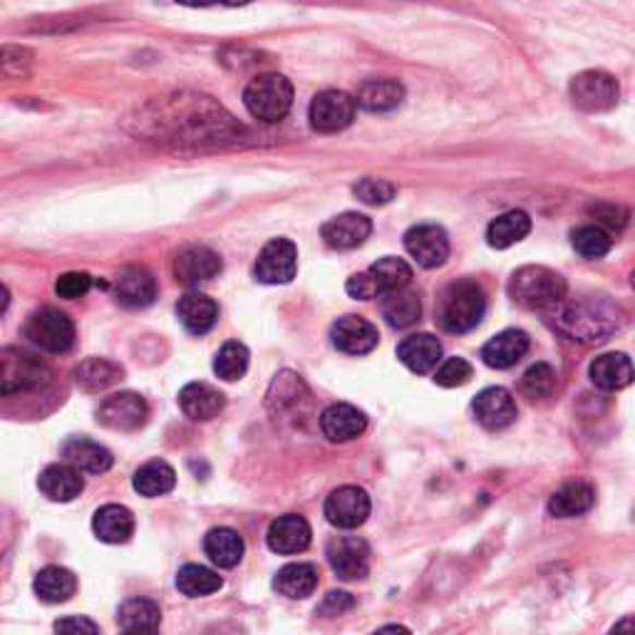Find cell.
I'll list each match as a JSON object with an SVG mask.
<instances>
[{
  "label": "cell",
  "mask_w": 635,
  "mask_h": 635,
  "mask_svg": "<svg viewBox=\"0 0 635 635\" xmlns=\"http://www.w3.org/2000/svg\"><path fill=\"white\" fill-rule=\"evenodd\" d=\"M487 313V296L477 280H455L442 290L438 323L444 333L462 335L475 331Z\"/></svg>",
  "instance_id": "cell-1"
},
{
  "label": "cell",
  "mask_w": 635,
  "mask_h": 635,
  "mask_svg": "<svg viewBox=\"0 0 635 635\" xmlns=\"http://www.w3.org/2000/svg\"><path fill=\"white\" fill-rule=\"evenodd\" d=\"M621 315L615 308L596 301H580L574 305H566L556 317V328L566 335L568 340L584 343V346H594V343H603L619 331Z\"/></svg>",
  "instance_id": "cell-2"
},
{
  "label": "cell",
  "mask_w": 635,
  "mask_h": 635,
  "mask_svg": "<svg viewBox=\"0 0 635 635\" xmlns=\"http://www.w3.org/2000/svg\"><path fill=\"white\" fill-rule=\"evenodd\" d=\"M566 290V278L547 266H524L510 278L512 301L531 311H549L561 305Z\"/></svg>",
  "instance_id": "cell-3"
},
{
  "label": "cell",
  "mask_w": 635,
  "mask_h": 635,
  "mask_svg": "<svg viewBox=\"0 0 635 635\" xmlns=\"http://www.w3.org/2000/svg\"><path fill=\"white\" fill-rule=\"evenodd\" d=\"M243 105L259 122L276 124L293 107V85L278 72H266V75L253 77L243 89Z\"/></svg>",
  "instance_id": "cell-4"
},
{
  "label": "cell",
  "mask_w": 635,
  "mask_h": 635,
  "mask_svg": "<svg viewBox=\"0 0 635 635\" xmlns=\"http://www.w3.org/2000/svg\"><path fill=\"white\" fill-rule=\"evenodd\" d=\"M50 383V368L33 352L21 348H5L0 358V393L11 397L15 393L40 390Z\"/></svg>",
  "instance_id": "cell-5"
},
{
  "label": "cell",
  "mask_w": 635,
  "mask_h": 635,
  "mask_svg": "<svg viewBox=\"0 0 635 635\" xmlns=\"http://www.w3.org/2000/svg\"><path fill=\"white\" fill-rule=\"evenodd\" d=\"M25 338L45 352H68L75 346V325L58 308L45 305L25 323Z\"/></svg>",
  "instance_id": "cell-6"
},
{
  "label": "cell",
  "mask_w": 635,
  "mask_h": 635,
  "mask_svg": "<svg viewBox=\"0 0 635 635\" xmlns=\"http://www.w3.org/2000/svg\"><path fill=\"white\" fill-rule=\"evenodd\" d=\"M571 103L584 112H608L619 105V80L603 70H586L571 80Z\"/></svg>",
  "instance_id": "cell-7"
},
{
  "label": "cell",
  "mask_w": 635,
  "mask_h": 635,
  "mask_svg": "<svg viewBox=\"0 0 635 635\" xmlns=\"http://www.w3.org/2000/svg\"><path fill=\"white\" fill-rule=\"evenodd\" d=\"M356 107L358 103L348 93H340V89H323V93H317L313 97L308 117H311L315 132L333 134L343 132L346 127L352 124V120H356Z\"/></svg>",
  "instance_id": "cell-8"
},
{
  "label": "cell",
  "mask_w": 635,
  "mask_h": 635,
  "mask_svg": "<svg viewBox=\"0 0 635 635\" xmlns=\"http://www.w3.org/2000/svg\"><path fill=\"white\" fill-rule=\"evenodd\" d=\"M149 417V407L137 393H117L105 397L97 407V422L115 432L140 430Z\"/></svg>",
  "instance_id": "cell-9"
},
{
  "label": "cell",
  "mask_w": 635,
  "mask_h": 635,
  "mask_svg": "<svg viewBox=\"0 0 635 635\" xmlns=\"http://www.w3.org/2000/svg\"><path fill=\"white\" fill-rule=\"evenodd\" d=\"M370 510H373V504H370V496L366 489L360 487H340L335 489V492L325 499V519L328 524H333L335 529H358L368 522Z\"/></svg>",
  "instance_id": "cell-10"
},
{
  "label": "cell",
  "mask_w": 635,
  "mask_h": 635,
  "mask_svg": "<svg viewBox=\"0 0 635 635\" xmlns=\"http://www.w3.org/2000/svg\"><path fill=\"white\" fill-rule=\"evenodd\" d=\"M405 251L422 268H440L450 259L447 231L438 224H417L405 233Z\"/></svg>",
  "instance_id": "cell-11"
},
{
  "label": "cell",
  "mask_w": 635,
  "mask_h": 635,
  "mask_svg": "<svg viewBox=\"0 0 635 635\" xmlns=\"http://www.w3.org/2000/svg\"><path fill=\"white\" fill-rule=\"evenodd\" d=\"M256 278L261 284L280 286L293 280L298 271V249L288 239H271L256 259Z\"/></svg>",
  "instance_id": "cell-12"
},
{
  "label": "cell",
  "mask_w": 635,
  "mask_h": 635,
  "mask_svg": "<svg viewBox=\"0 0 635 635\" xmlns=\"http://www.w3.org/2000/svg\"><path fill=\"white\" fill-rule=\"evenodd\" d=\"M328 564L335 571V576L343 580L366 578L370 571V547L368 541L358 537H335L328 541L325 549Z\"/></svg>",
  "instance_id": "cell-13"
},
{
  "label": "cell",
  "mask_w": 635,
  "mask_h": 635,
  "mask_svg": "<svg viewBox=\"0 0 635 635\" xmlns=\"http://www.w3.org/2000/svg\"><path fill=\"white\" fill-rule=\"evenodd\" d=\"M331 340L346 356H368L378 348V328L360 315H343L333 323Z\"/></svg>",
  "instance_id": "cell-14"
},
{
  "label": "cell",
  "mask_w": 635,
  "mask_h": 635,
  "mask_svg": "<svg viewBox=\"0 0 635 635\" xmlns=\"http://www.w3.org/2000/svg\"><path fill=\"white\" fill-rule=\"evenodd\" d=\"M471 407H475L477 422L482 424V428L489 430V432L506 430L510 424L516 422V415H519L512 393H510V390H504V387H487V390H482V393L475 397V405H471Z\"/></svg>",
  "instance_id": "cell-15"
},
{
  "label": "cell",
  "mask_w": 635,
  "mask_h": 635,
  "mask_svg": "<svg viewBox=\"0 0 635 635\" xmlns=\"http://www.w3.org/2000/svg\"><path fill=\"white\" fill-rule=\"evenodd\" d=\"M221 268V256L208 247H187L175 259V276L181 286L206 284L219 276Z\"/></svg>",
  "instance_id": "cell-16"
},
{
  "label": "cell",
  "mask_w": 635,
  "mask_h": 635,
  "mask_svg": "<svg viewBox=\"0 0 635 635\" xmlns=\"http://www.w3.org/2000/svg\"><path fill=\"white\" fill-rule=\"evenodd\" d=\"M370 233H373V221H370L368 216L356 214V212L333 216V219L325 221L321 229L323 241L328 243L331 249H338V251H350V249L362 247Z\"/></svg>",
  "instance_id": "cell-17"
},
{
  "label": "cell",
  "mask_w": 635,
  "mask_h": 635,
  "mask_svg": "<svg viewBox=\"0 0 635 635\" xmlns=\"http://www.w3.org/2000/svg\"><path fill=\"white\" fill-rule=\"evenodd\" d=\"M311 526L298 514H286L268 526L266 541L268 549L280 556H293L311 547Z\"/></svg>",
  "instance_id": "cell-18"
},
{
  "label": "cell",
  "mask_w": 635,
  "mask_h": 635,
  "mask_svg": "<svg viewBox=\"0 0 635 635\" xmlns=\"http://www.w3.org/2000/svg\"><path fill=\"white\" fill-rule=\"evenodd\" d=\"M115 298L124 308H147L157 298V280L142 266H127L115 280Z\"/></svg>",
  "instance_id": "cell-19"
},
{
  "label": "cell",
  "mask_w": 635,
  "mask_h": 635,
  "mask_svg": "<svg viewBox=\"0 0 635 635\" xmlns=\"http://www.w3.org/2000/svg\"><path fill=\"white\" fill-rule=\"evenodd\" d=\"M117 623H120L122 635H157L161 611L149 598L134 596L117 608Z\"/></svg>",
  "instance_id": "cell-20"
},
{
  "label": "cell",
  "mask_w": 635,
  "mask_h": 635,
  "mask_svg": "<svg viewBox=\"0 0 635 635\" xmlns=\"http://www.w3.org/2000/svg\"><path fill=\"white\" fill-rule=\"evenodd\" d=\"M368 428V417L358 407L348 403L331 405L328 410L321 415V430L331 442H350L360 438Z\"/></svg>",
  "instance_id": "cell-21"
},
{
  "label": "cell",
  "mask_w": 635,
  "mask_h": 635,
  "mask_svg": "<svg viewBox=\"0 0 635 635\" xmlns=\"http://www.w3.org/2000/svg\"><path fill=\"white\" fill-rule=\"evenodd\" d=\"M588 375H591V383L596 387L606 390V393H615V390H623L633 383L635 366L625 352H606V356H598L591 362Z\"/></svg>",
  "instance_id": "cell-22"
},
{
  "label": "cell",
  "mask_w": 635,
  "mask_h": 635,
  "mask_svg": "<svg viewBox=\"0 0 635 635\" xmlns=\"http://www.w3.org/2000/svg\"><path fill=\"white\" fill-rule=\"evenodd\" d=\"M397 358H400L403 366L407 370H412V373L428 375L442 360V346L434 335L417 333L400 343V348H397Z\"/></svg>",
  "instance_id": "cell-23"
},
{
  "label": "cell",
  "mask_w": 635,
  "mask_h": 635,
  "mask_svg": "<svg viewBox=\"0 0 635 635\" xmlns=\"http://www.w3.org/2000/svg\"><path fill=\"white\" fill-rule=\"evenodd\" d=\"M179 407L189 420L208 422L224 410V395L208 383H189L181 387Z\"/></svg>",
  "instance_id": "cell-24"
},
{
  "label": "cell",
  "mask_w": 635,
  "mask_h": 635,
  "mask_svg": "<svg viewBox=\"0 0 635 635\" xmlns=\"http://www.w3.org/2000/svg\"><path fill=\"white\" fill-rule=\"evenodd\" d=\"M177 317L187 333L206 335L219 321V305L204 293H187L179 298Z\"/></svg>",
  "instance_id": "cell-25"
},
{
  "label": "cell",
  "mask_w": 635,
  "mask_h": 635,
  "mask_svg": "<svg viewBox=\"0 0 635 635\" xmlns=\"http://www.w3.org/2000/svg\"><path fill=\"white\" fill-rule=\"evenodd\" d=\"M38 489L43 496H48L50 502H72V499L80 496V492L85 489L83 475L80 469L72 465H50L40 471L38 477Z\"/></svg>",
  "instance_id": "cell-26"
},
{
  "label": "cell",
  "mask_w": 635,
  "mask_h": 635,
  "mask_svg": "<svg viewBox=\"0 0 635 635\" xmlns=\"http://www.w3.org/2000/svg\"><path fill=\"white\" fill-rule=\"evenodd\" d=\"M529 335L524 331H504L494 335L482 348V360L494 370L514 368L529 352Z\"/></svg>",
  "instance_id": "cell-27"
},
{
  "label": "cell",
  "mask_w": 635,
  "mask_h": 635,
  "mask_svg": "<svg viewBox=\"0 0 635 635\" xmlns=\"http://www.w3.org/2000/svg\"><path fill=\"white\" fill-rule=\"evenodd\" d=\"M62 457H65L68 465L87 471V475H105L115 462L110 450L85 438H72L62 444Z\"/></svg>",
  "instance_id": "cell-28"
},
{
  "label": "cell",
  "mask_w": 635,
  "mask_h": 635,
  "mask_svg": "<svg viewBox=\"0 0 635 635\" xmlns=\"http://www.w3.org/2000/svg\"><path fill=\"white\" fill-rule=\"evenodd\" d=\"M93 531L105 543H127L134 534V516L122 504H105L95 512Z\"/></svg>",
  "instance_id": "cell-29"
},
{
  "label": "cell",
  "mask_w": 635,
  "mask_h": 635,
  "mask_svg": "<svg viewBox=\"0 0 635 635\" xmlns=\"http://www.w3.org/2000/svg\"><path fill=\"white\" fill-rule=\"evenodd\" d=\"M594 504H596L594 487L586 482H574L561 487L559 492L549 499V514L556 516V519H576V516L591 512Z\"/></svg>",
  "instance_id": "cell-30"
},
{
  "label": "cell",
  "mask_w": 635,
  "mask_h": 635,
  "mask_svg": "<svg viewBox=\"0 0 635 635\" xmlns=\"http://www.w3.org/2000/svg\"><path fill=\"white\" fill-rule=\"evenodd\" d=\"M405 87L397 80H370L358 89L356 103L368 112H393L403 105Z\"/></svg>",
  "instance_id": "cell-31"
},
{
  "label": "cell",
  "mask_w": 635,
  "mask_h": 635,
  "mask_svg": "<svg viewBox=\"0 0 635 635\" xmlns=\"http://www.w3.org/2000/svg\"><path fill=\"white\" fill-rule=\"evenodd\" d=\"M204 551H206V556L212 559V564H216L219 568H233L241 564L247 547H243V539L239 531L219 526V529H212L204 537Z\"/></svg>",
  "instance_id": "cell-32"
},
{
  "label": "cell",
  "mask_w": 635,
  "mask_h": 635,
  "mask_svg": "<svg viewBox=\"0 0 635 635\" xmlns=\"http://www.w3.org/2000/svg\"><path fill=\"white\" fill-rule=\"evenodd\" d=\"M380 311H383L385 323L390 328H410L417 321H420L422 315V303H420V296L415 293V290H395V293H387L385 298H380Z\"/></svg>",
  "instance_id": "cell-33"
},
{
  "label": "cell",
  "mask_w": 635,
  "mask_h": 635,
  "mask_svg": "<svg viewBox=\"0 0 635 635\" xmlns=\"http://www.w3.org/2000/svg\"><path fill=\"white\" fill-rule=\"evenodd\" d=\"M35 596L45 603H65L77 591V578L62 566H48L35 576Z\"/></svg>",
  "instance_id": "cell-34"
},
{
  "label": "cell",
  "mask_w": 635,
  "mask_h": 635,
  "mask_svg": "<svg viewBox=\"0 0 635 635\" xmlns=\"http://www.w3.org/2000/svg\"><path fill=\"white\" fill-rule=\"evenodd\" d=\"M529 231H531L529 214L514 208V212L496 216V219L489 224L487 243L492 249H510V247H514V243L524 241L526 236H529Z\"/></svg>",
  "instance_id": "cell-35"
},
{
  "label": "cell",
  "mask_w": 635,
  "mask_h": 635,
  "mask_svg": "<svg viewBox=\"0 0 635 635\" xmlns=\"http://www.w3.org/2000/svg\"><path fill=\"white\" fill-rule=\"evenodd\" d=\"M175 484H177V471L161 459H152L147 462V465H142L137 471H134V479H132L134 492H140L147 499L169 494L171 489H175Z\"/></svg>",
  "instance_id": "cell-36"
},
{
  "label": "cell",
  "mask_w": 635,
  "mask_h": 635,
  "mask_svg": "<svg viewBox=\"0 0 635 635\" xmlns=\"http://www.w3.org/2000/svg\"><path fill=\"white\" fill-rule=\"evenodd\" d=\"M274 588L280 596L301 601L317 588V568L313 564H288L276 574Z\"/></svg>",
  "instance_id": "cell-37"
},
{
  "label": "cell",
  "mask_w": 635,
  "mask_h": 635,
  "mask_svg": "<svg viewBox=\"0 0 635 635\" xmlns=\"http://www.w3.org/2000/svg\"><path fill=\"white\" fill-rule=\"evenodd\" d=\"M122 380V368L107 358H89L80 362L75 370V383L85 390V393H103V390L112 387Z\"/></svg>",
  "instance_id": "cell-38"
},
{
  "label": "cell",
  "mask_w": 635,
  "mask_h": 635,
  "mask_svg": "<svg viewBox=\"0 0 635 635\" xmlns=\"http://www.w3.org/2000/svg\"><path fill=\"white\" fill-rule=\"evenodd\" d=\"M303 397H308L303 380L293 373H280L268 390V410L276 417L286 410H301Z\"/></svg>",
  "instance_id": "cell-39"
},
{
  "label": "cell",
  "mask_w": 635,
  "mask_h": 635,
  "mask_svg": "<svg viewBox=\"0 0 635 635\" xmlns=\"http://www.w3.org/2000/svg\"><path fill=\"white\" fill-rule=\"evenodd\" d=\"M368 274L373 276L375 286L380 290V298H385L387 293H395V290H403L410 286L412 280V268L407 266L403 259L385 256L368 268Z\"/></svg>",
  "instance_id": "cell-40"
},
{
  "label": "cell",
  "mask_w": 635,
  "mask_h": 635,
  "mask_svg": "<svg viewBox=\"0 0 635 635\" xmlns=\"http://www.w3.org/2000/svg\"><path fill=\"white\" fill-rule=\"evenodd\" d=\"M224 586L221 576L216 571L199 566V564H187L179 568L177 574V588L189 598H204L219 591Z\"/></svg>",
  "instance_id": "cell-41"
},
{
  "label": "cell",
  "mask_w": 635,
  "mask_h": 635,
  "mask_svg": "<svg viewBox=\"0 0 635 635\" xmlns=\"http://www.w3.org/2000/svg\"><path fill=\"white\" fill-rule=\"evenodd\" d=\"M249 370V350L239 340L224 343L221 350L216 352L214 358V373L219 375L226 383H236L247 375Z\"/></svg>",
  "instance_id": "cell-42"
},
{
  "label": "cell",
  "mask_w": 635,
  "mask_h": 635,
  "mask_svg": "<svg viewBox=\"0 0 635 635\" xmlns=\"http://www.w3.org/2000/svg\"><path fill=\"white\" fill-rule=\"evenodd\" d=\"M571 243H574L578 256L594 261L603 259L606 253L611 251L613 239L603 226H580V229H576L574 236H571Z\"/></svg>",
  "instance_id": "cell-43"
},
{
  "label": "cell",
  "mask_w": 635,
  "mask_h": 635,
  "mask_svg": "<svg viewBox=\"0 0 635 635\" xmlns=\"http://www.w3.org/2000/svg\"><path fill=\"white\" fill-rule=\"evenodd\" d=\"M556 390V373L547 362H537L522 378V393L531 400H547Z\"/></svg>",
  "instance_id": "cell-44"
},
{
  "label": "cell",
  "mask_w": 635,
  "mask_h": 635,
  "mask_svg": "<svg viewBox=\"0 0 635 635\" xmlns=\"http://www.w3.org/2000/svg\"><path fill=\"white\" fill-rule=\"evenodd\" d=\"M352 194H356L360 202L368 204V206H385L395 199L397 187L387 179L366 177V179H360L356 187H352Z\"/></svg>",
  "instance_id": "cell-45"
},
{
  "label": "cell",
  "mask_w": 635,
  "mask_h": 635,
  "mask_svg": "<svg viewBox=\"0 0 635 635\" xmlns=\"http://www.w3.org/2000/svg\"><path fill=\"white\" fill-rule=\"evenodd\" d=\"M471 375H475V368L465 358H450L434 370V383L440 387H462L469 383Z\"/></svg>",
  "instance_id": "cell-46"
},
{
  "label": "cell",
  "mask_w": 635,
  "mask_h": 635,
  "mask_svg": "<svg viewBox=\"0 0 635 635\" xmlns=\"http://www.w3.org/2000/svg\"><path fill=\"white\" fill-rule=\"evenodd\" d=\"M89 288H93V278L83 274V271H70V274H62L56 280V293L60 298H68V301L83 298Z\"/></svg>",
  "instance_id": "cell-47"
},
{
  "label": "cell",
  "mask_w": 635,
  "mask_h": 635,
  "mask_svg": "<svg viewBox=\"0 0 635 635\" xmlns=\"http://www.w3.org/2000/svg\"><path fill=\"white\" fill-rule=\"evenodd\" d=\"M352 608H356V598L350 594L331 591L323 598V603L317 606V615H323V619H338V615L352 611Z\"/></svg>",
  "instance_id": "cell-48"
},
{
  "label": "cell",
  "mask_w": 635,
  "mask_h": 635,
  "mask_svg": "<svg viewBox=\"0 0 635 635\" xmlns=\"http://www.w3.org/2000/svg\"><path fill=\"white\" fill-rule=\"evenodd\" d=\"M56 635H99V628L85 615H68L56 623Z\"/></svg>",
  "instance_id": "cell-49"
},
{
  "label": "cell",
  "mask_w": 635,
  "mask_h": 635,
  "mask_svg": "<svg viewBox=\"0 0 635 635\" xmlns=\"http://www.w3.org/2000/svg\"><path fill=\"white\" fill-rule=\"evenodd\" d=\"M346 290L352 298H358V301H373V298H380V290H378L375 280H373V276L368 274V271L366 274L350 276L348 284H346Z\"/></svg>",
  "instance_id": "cell-50"
},
{
  "label": "cell",
  "mask_w": 635,
  "mask_h": 635,
  "mask_svg": "<svg viewBox=\"0 0 635 635\" xmlns=\"http://www.w3.org/2000/svg\"><path fill=\"white\" fill-rule=\"evenodd\" d=\"M608 635H635V615H625L608 631Z\"/></svg>",
  "instance_id": "cell-51"
},
{
  "label": "cell",
  "mask_w": 635,
  "mask_h": 635,
  "mask_svg": "<svg viewBox=\"0 0 635 635\" xmlns=\"http://www.w3.org/2000/svg\"><path fill=\"white\" fill-rule=\"evenodd\" d=\"M373 635H412V633L407 631L405 625H397V623H393V625H383V628L375 631Z\"/></svg>",
  "instance_id": "cell-52"
},
{
  "label": "cell",
  "mask_w": 635,
  "mask_h": 635,
  "mask_svg": "<svg viewBox=\"0 0 635 635\" xmlns=\"http://www.w3.org/2000/svg\"><path fill=\"white\" fill-rule=\"evenodd\" d=\"M631 286H633V290H635V274L631 276Z\"/></svg>",
  "instance_id": "cell-53"
}]
</instances>
